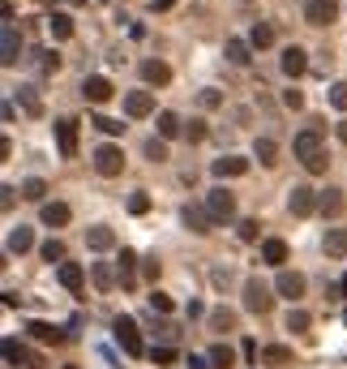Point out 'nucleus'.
Returning a JSON list of instances; mask_svg holds the SVG:
<instances>
[{
    "mask_svg": "<svg viewBox=\"0 0 347 369\" xmlns=\"http://www.w3.org/2000/svg\"><path fill=\"white\" fill-rule=\"evenodd\" d=\"M343 327H347V309H343Z\"/></svg>",
    "mask_w": 347,
    "mask_h": 369,
    "instance_id": "56",
    "label": "nucleus"
},
{
    "mask_svg": "<svg viewBox=\"0 0 347 369\" xmlns=\"http://www.w3.org/2000/svg\"><path fill=\"white\" fill-rule=\"evenodd\" d=\"M185 138H189V142H202V138H206V120H193V125L185 129Z\"/></svg>",
    "mask_w": 347,
    "mask_h": 369,
    "instance_id": "49",
    "label": "nucleus"
},
{
    "mask_svg": "<svg viewBox=\"0 0 347 369\" xmlns=\"http://www.w3.org/2000/svg\"><path fill=\"white\" fill-rule=\"evenodd\" d=\"M39 219H43V228H65L69 219H73V211L65 206V202H43V211H39Z\"/></svg>",
    "mask_w": 347,
    "mask_h": 369,
    "instance_id": "18",
    "label": "nucleus"
},
{
    "mask_svg": "<svg viewBox=\"0 0 347 369\" xmlns=\"http://www.w3.org/2000/svg\"><path fill=\"white\" fill-rule=\"evenodd\" d=\"M60 284L78 297L82 292V284H86V270H82V262H60Z\"/></svg>",
    "mask_w": 347,
    "mask_h": 369,
    "instance_id": "22",
    "label": "nucleus"
},
{
    "mask_svg": "<svg viewBox=\"0 0 347 369\" xmlns=\"http://www.w3.org/2000/svg\"><path fill=\"white\" fill-rule=\"evenodd\" d=\"M90 163H94V172H99V177H120V172H125V151H120V146H99V151L90 155Z\"/></svg>",
    "mask_w": 347,
    "mask_h": 369,
    "instance_id": "2",
    "label": "nucleus"
},
{
    "mask_svg": "<svg viewBox=\"0 0 347 369\" xmlns=\"http://www.w3.org/2000/svg\"><path fill=\"white\" fill-rule=\"evenodd\" d=\"M197 104H202V108H219V104H223V95L210 86V90H202V95H197Z\"/></svg>",
    "mask_w": 347,
    "mask_h": 369,
    "instance_id": "48",
    "label": "nucleus"
},
{
    "mask_svg": "<svg viewBox=\"0 0 347 369\" xmlns=\"http://www.w3.org/2000/svg\"><path fill=\"white\" fill-rule=\"evenodd\" d=\"M305 167H309V172H313V177H321V172H326V167H330V159H326V151H321V155H317V159H309V163H305Z\"/></svg>",
    "mask_w": 347,
    "mask_h": 369,
    "instance_id": "50",
    "label": "nucleus"
},
{
    "mask_svg": "<svg viewBox=\"0 0 347 369\" xmlns=\"http://www.w3.org/2000/svg\"><path fill=\"white\" fill-rule=\"evenodd\" d=\"M283 327H287V331H309V327H313V318H309L305 309H296V305H291L287 318H283Z\"/></svg>",
    "mask_w": 347,
    "mask_h": 369,
    "instance_id": "38",
    "label": "nucleus"
},
{
    "mask_svg": "<svg viewBox=\"0 0 347 369\" xmlns=\"http://www.w3.org/2000/svg\"><path fill=\"white\" fill-rule=\"evenodd\" d=\"M185 129H180V116L176 112H159V138L163 142H171V138H180Z\"/></svg>",
    "mask_w": 347,
    "mask_h": 369,
    "instance_id": "32",
    "label": "nucleus"
},
{
    "mask_svg": "<svg viewBox=\"0 0 347 369\" xmlns=\"http://www.w3.org/2000/svg\"><path fill=\"white\" fill-rule=\"evenodd\" d=\"M339 17V0H305V22L309 26H330Z\"/></svg>",
    "mask_w": 347,
    "mask_h": 369,
    "instance_id": "7",
    "label": "nucleus"
},
{
    "mask_svg": "<svg viewBox=\"0 0 347 369\" xmlns=\"http://www.w3.org/2000/svg\"><path fill=\"white\" fill-rule=\"evenodd\" d=\"M146 356H151L155 365H171V361H176V348H171V343H155V348L146 352Z\"/></svg>",
    "mask_w": 347,
    "mask_h": 369,
    "instance_id": "42",
    "label": "nucleus"
},
{
    "mask_svg": "<svg viewBox=\"0 0 347 369\" xmlns=\"http://www.w3.org/2000/svg\"><path fill=\"white\" fill-rule=\"evenodd\" d=\"M142 155L151 159V163H163V159H167V142H163V138H146V146H142Z\"/></svg>",
    "mask_w": 347,
    "mask_h": 369,
    "instance_id": "39",
    "label": "nucleus"
},
{
    "mask_svg": "<svg viewBox=\"0 0 347 369\" xmlns=\"http://www.w3.org/2000/svg\"><path fill=\"white\" fill-rule=\"evenodd\" d=\"M206 211H210L214 224H228V219L236 215V198H232V193L219 185V189H210V193H206Z\"/></svg>",
    "mask_w": 347,
    "mask_h": 369,
    "instance_id": "6",
    "label": "nucleus"
},
{
    "mask_svg": "<svg viewBox=\"0 0 347 369\" xmlns=\"http://www.w3.org/2000/svg\"><path fill=\"white\" fill-rule=\"evenodd\" d=\"M82 95H86V104H108L116 90H112L108 78H86V82H82Z\"/></svg>",
    "mask_w": 347,
    "mask_h": 369,
    "instance_id": "17",
    "label": "nucleus"
},
{
    "mask_svg": "<svg viewBox=\"0 0 347 369\" xmlns=\"http://www.w3.org/2000/svg\"><path fill=\"white\" fill-rule=\"evenodd\" d=\"M47 31H52L56 43H65V39L73 35V17H69V13H52V17H47Z\"/></svg>",
    "mask_w": 347,
    "mask_h": 369,
    "instance_id": "30",
    "label": "nucleus"
},
{
    "mask_svg": "<svg viewBox=\"0 0 347 369\" xmlns=\"http://www.w3.org/2000/svg\"><path fill=\"white\" fill-rule=\"evenodd\" d=\"M253 159H262V167H275V163H279L275 138H257V142H253Z\"/></svg>",
    "mask_w": 347,
    "mask_h": 369,
    "instance_id": "28",
    "label": "nucleus"
},
{
    "mask_svg": "<svg viewBox=\"0 0 347 369\" xmlns=\"http://www.w3.org/2000/svg\"><path fill=\"white\" fill-rule=\"evenodd\" d=\"M142 82H146V86H167V82H171L167 60H142Z\"/></svg>",
    "mask_w": 347,
    "mask_h": 369,
    "instance_id": "15",
    "label": "nucleus"
},
{
    "mask_svg": "<svg viewBox=\"0 0 347 369\" xmlns=\"http://www.w3.org/2000/svg\"><path fill=\"white\" fill-rule=\"evenodd\" d=\"M146 301H151V309H155V313H163V318L176 309V305H171V297H167V292H159V288H151V297H146Z\"/></svg>",
    "mask_w": 347,
    "mask_h": 369,
    "instance_id": "41",
    "label": "nucleus"
},
{
    "mask_svg": "<svg viewBox=\"0 0 347 369\" xmlns=\"http://www.w3.org/2000/svg\"><path fill=\"white\" fill-rule=\"evenodd\" d=\"M275 292H279V297L283 301H301L305 297V275H301V270H279V279H275Z\"/></svg>",
    "mask_w": 347,
    "mask_h": 369,
    "instance_id": "9",
    "label": "nucleus"
},
{
    "mask_svg": "<svg viewBox=\"0 0 347 369\" xmlns=\"http://www.w3.org/2000/svg\"><path fill=\"white\" fill-rule=\"evenodd\" d=\"M22 56V35H17V22H5V35H0V65L13 69Z\"/></svg>",
    "mask_w": 347,
    "mask_h": 369,
    "instance_id": "8",
    "label": "nucleus"
},
{
    "mask_svg": "<svg viewBox=\"0 0 347 369\" xmlns=\"http://www.w3.org/2000/svg\"><path fill=\"white\" fill-rule=\"evenodd\" d=\"M262 262H270V266H283V262H287V240H279V236L262 240Z\"/></svg>",
    "mask_w": 347,
    "mask_h": 369,
    "instance_id": "25",
    "label": "nucleus"
},
{
    "mask_svg": "<svg viewBox=\"0 0 347 369\" xmlns=\"http://www.w3.org/2000/svg\"><path fill=\"white\" fill-rule=\"evenodd\" d=\"M90 125H94L99 133H108V138H116L120 129H125V125H120V120H112V116H90Z\"/></svg>",
    "mask_w": 347,
    "mask_h": 369,
    "instance_id": "43",
    "label": "nucleus"
},
{
    "mask_svg": "<svg viewBox=\"0 0 347 369\" xmlns=\"http://www.w3.org/2000/svg\"><path fill=\"white\" fill-rule=\"evenodd\" d=\"M206 361H210V369H232V365H236V352L228 348V343H214Z\"/></svg>",
    "mask_w": 347,
    "mask_h": 369,
    "instance_id": "34",
    "label": "nucleus"
},
{
    "mask_svg": "<svg viewBox=\"0 0 347 369\" xmlns=\"http://www.w3.org/2000/svg\"><path fill=\"white\" fill-rule=\"evenodd\" d=\"M321 138H326V129H321V125H309V129H301V133H296V142H291V155L301 159V163L317 159V155H321Z\"/></svg>",
    "mask_w": 347,
    "mask_h": 369,
    "instance_id": "4",
    "label": "nucleus"
},
{
    "mask_svg": "<svg viewBox=\"0 0 347 369\" xmlns=\"http://www.w3.org/2000/svg\"><path fill=\"white\" fill-rule=\"evenodd\" d=\"M223 56H228L232 65H249V60H253V43H249V39H228Z\"/></svg>",
    "mask_w": 347,
    "mask_h": 369,
    "instance_id": "23",
    "label": "nucleus"
},
{
    "mask_svg": "<svg viewBox=\"0 0 347 369\" xmlns=\"http://www.w3.org/2000/svg\"><path fill=\"white\" fill-rule=\"evenodd\" d=\"M86 245L94 254H108V249H116V232L108 228V224H94L90 232H86Z\"/></svg>",
    "mask_w": 347,
    "mask_h": 369,
    "instance_id": "16",
    "label": "nucleus"
},
{
    "mask_svg": "<svg viewBox=\"0 0 347 369\" xmlns=\"http://www.w3.org/2000/svg\"><path fill=\"white\" fill-rule=\"evenodd\" d=\"M22 198H26V202H43L47 198V181L43 177H26V181H22Z\"/></svg>",
    "mask_w": 347,
    "mask_h": 369,
    "instance_id": "33",
    "label": "nucleus"
},
{
    "mask_svg": "<svg viewBox=\"0 0 347 369\" xmlns=\"http://www.w3.org/2000/svg\"><path fill=\"white\" fill-rule=\"evenodd\" d=\"M236 236H240V240H257V236H262V224H257V219H240V224H236Z\"/></svg>",
    "mask_w": 347,
    "mask_h": 369,
    "instance_id": "45",
    "label": "nucleus"
},
{
    "mask_svg": "<svg viewBox=\"0 0 347 369\" xmlns=\"http://www.w3.org/2000/svg\"><path fill=\"white\" fill-rule=\"evenodd\" d=\"M339 292H343V297H347V275H343V279H339Z\"/></svg>",
    "mask_w": 347,
    "mask_h": 369,
    "instance_id": "55",
    "label": "nucleus"
},
{
    "mask_svg": "<svg viewBox=\"0 0 347 369\" xmlns=\"http://www.w3.org/2000/svg\"><path fill=\"white\" fill-rule=\"evenodd\" d=\"M210 172L223 177V181H228V177H244V172H249V159H244V155H223V159L210 163Z\"/></svg>",
    "mask_w": 347,
    "mask_h": 369,
    "instance_id": "13",
    "label": "nucleus"
},
{
    "mask_svg": "<svg viewBox=\"0 0 347 369\" xmlns=\"http://www.w3.org/2000/svg\"><path fill=\"white\" fill-rule=\"evenodd\" d=\"M279 69H283L287 78L296 82V78H301V73L309 69V56H305V47H296V43H291V47H283V60H279Z\"/></svg>",
    "mask_w": 347,
    "mask_h": 369,
    "instance_id": "12",
    "label": "nucleus"
},
{
    "mask_svg": "<svg viewBox=\"0 0 347 369\" xmlns=\"http://www.w3.org/2000/svg\"><path fill=\"white\" fill-rule=\"evenodd\" d=\"M90 270H94V284L103 288V292L116 284V270H112V262H90Z\"/></svg>",
    "mask_w": 347,
    "mask_h": 369,
    "instance_id": "40",
    "label": "nucleus"
},
{
    "mask_svg": "<svg viewBox=\"0 0 347 369\" xmlns=\"http://www.w3.org/2000/svg\"><path fill=\"white\" fill-rule=\"evenodd\" d=\"M249 43H253V47H270V43H275V26H270V22H253Z\"/></svg>",
    "mask_w": 347,
    "mask_h": 369,
    "instance_id": "36",
    "label": "nucleus"
},
{
    "mask_svg": "<svg viewBox=\"0 0 347 369\" xmlns=\"http://www.w3.org/2000/svg\"><path fill=\"white\" fill-rule=\"evenodd\" d=\"M26 331H31V339H39V343H65L69 339V331H60V327H52V322H26Z\"/></svg>",
    "mask_w": 347,
    "mask_h": 369,
    "instance_id": "19",
    "label": "nucleus"
},
{
    "mask_svg": "<svg viewBox=\"0 0 347 369\" xmlns=\"http://www.w3.org/2000/svg\"><path fill=\"white\" fill-rule=\"evenodd\" d=\"M17 104L26 108V116H43V99L35 95V86H22V90H17Z\"/></svg>",
    "mask_w": 347,
    "mask_h": 369,
    "instance_id": "35",
    "label": "nucleus"
},
{
    "mask_svg": "<svg viewBox=\"0 0 347 369\" xmlns=\"http://www.w3.org/2000/svg\"><path fill=\"white\" fill-rule=\"evenodd\" d=\"M39 258H43V262H52V266H60V262H65V245H60L56 236H52V240H43V245H39Z\"/></svg>",
    "mask_w": 347,
    "mask_h": 369,
    "instance_id": "37",
    "label": "nucleus"
},
{
    "mask_svg": "<svg viewBox=\"0 0 347 369\" xmlns=\"http://www.w3.org/2000/svg\"><path fill=\"white\" fill-rule=\"evenodd\" d=\"M326 95H330V108H339V112H347V82H335V86H330Z\"/></svg>",
    "mask_w": 347,
    "mask_h": 369,
    "instance_id": "46",
    "label": "nucleus"
},
{
    "mask_svg": "<svg viewBox=\"0 0 347 369\" xmlns=\"http://www.w3.org/2000/svg\"><path fill=\"white\" fill-rule=\"evenodd\" d=\"M31 249H35V228H26V224L13 228L9 232V254H31Z\"/></svg>",
    "mask_w": 347,
    "mask_h": 369,
    "instance_id": "24",
    "label": "nucleus"
},
{
    "mask_svg": "<svg viewBox=\"0 0 347 369\" xmlns=\"http://www.w3.org/2000/svg\"><path fill=\"white\" fill-rule=\"evenodd\" d=\"M5 365H31V369H39V356L26 348V343H17L13 335L5 339Z\"/></svg>",
    "mask_w": 347,
    "mask_h": 369,
    "instance_id": "14",
    "label": "nucleus"
},
{
    "mask_svg": "<svg viewBox=\"0 0 347 369\" xmlns=\"http://www.w3.org/2000/svg\"><path fill=\"white\" fill-rule=\"evenodd\" d=\"M142 275L146 279H159V258H142Z\"/></svg>",
    "mask_w": 347,
    "mask_h": 369,
    "instance_id": "52",
    "label": "nucleus"
},
{
    "mask_svg": "<svg viewBox=\"0 0 347 369\" xmlns=\"http://www.w3.org/2000/svg\"><path fill=\"white\" fill-rule=\"evenodd\" d=\"M317 198H321V193H317L313 185H291V189H287V211H291L296 219H305V215L317 211Z\"/></svg>",
    "mask_w": 347,
    "mask_h": 369,
    "instance_id": "5",
    "label": "nucleus"
},
{
    "mask_svg": "<svg viewBox=\"0 0 347 369\" xmlns=\"http://www.w3.org/2000/svg\"><path fill=\"white\" fill-rule=\"evenodd\" d=\"M56 146H60L65 159L78 155V120H73V116H60L56 120Z\"/></svg>",
    "mask_w": 347,
    "mask_h": 369,
    "instance_id": "10",
    "label": "nucleus"
},
{
    "mask_svg": "<svg viewBox=\"0 0 347 369\" xmlns=\"http://www.w3.org/2000/svg\"><path fill=\"white\" fill-rule=\"evenodd\" d=\"M146 211H151V193H146V189L129 193V215H146Z\"/></svg>",
    "mask_w": 347,
    "mask_h": 369,
    "instance_id": "44",
    "label": "nucleus"
},
{
    "mask_svg": "<svg viewBox=\"0 0 347 369\" xmlns=\"http://www.w3.org/2000/svg\"><path fill=\"white\" fill-rule=\"evenodd\" d=\"M189 369H210V361L206 356H189Z\"/></svg>",
    "mask_w": 347,
    "mask_h": 369,
    "instance_id": "54",
    "label": "nucleus"
},
{
    "mask_svg": "<svg viewBox=\"0 0 347 369\" xmlns=\"http://www.w3.org/2000/svg\"><path fill=\"white\" fill-rule=\"evenodd\" d=\"M151 112H155V95L151 90H129L125 95V116L142 120V116H151Z\"/></svg>",
    "mask_w": 347,
    "mask_h": 369,
    "instance_id": "11",
    "label": "nucleus"
},
{
    "mask_svg": "<svg viewBox=\"0 0 347 369\" xmlns=\"http://www.w3.org/2000/svg\"><path fill=\"white\" fill-rule=\"evenodd\" d=\"M180 215H185V224H189L193 232H214V219H210V211H206V206H193V202H189Z\"/></svg>",
    "mask_w": 347,
    "mask_h": 369,
    "instance_id": "21",
    "label": "nucleus"
},
{
    "mask_svg": "<svg viewBox=\"0 0 347 369\" xmlns=\"http://www.w3.org/2000/svg\"><path fill=\"white\" fill-rule=\"evenodd\" d=\"M116 262H120V284L129 288V284H133V275H137V262H142V258H137L133 249H120V258H116Z\"/></svg>",
    "mask_w": 347,
    "mask_h": 369,
    "instance_id": "31",
    "label": "nucleus"
},
{
    "mask_svg": "<svg viewBox=\"0 0 347 369\" xmlns=\"http://www.w3.org/2000/svg\"><path fill=\"white\" fill-rule=\"evenodd\" d=\"M35 65H39L43 73H56V69H60V56H56V52H35Z\"/></svg>",
    "mask_w": 347,
    "mask_h": 369,
    "instance_id": "47",
    "label": "nucleus"
},
{
    "mask_svg": "<svg viewBox=\"0 0 347 369\" xmlns=\"http://www.w3.org/2000/svg\"><path fill=\"white\" fill-rule=\"evenodd\" d=\"M283 104H287V108H305V95L291 86V90H283Z\"/></svg>",
    "mask_w": 347,
    "mask_h": 369,
    "instance_id": "51",
    "label": "nucleus"
},
{
    "mask_svg": "<svg viewBox=\"0 0 347 369\" xmlns=\"http://www.w3.org/2000/svg\"><path fill=\"white\" fill-rule=\"evenodd\" d=\"M206 322H210V331H219V335H223V331H236V313L219 305V309H210V313H206Z\"/></svg>",
    "mask_w": 347,
    "mask_h": 369,
    "instance_id": "29",
    "label": "nucleus"
},
{
    "mask_svg": "<svg viewBox=\"0 0 347 369\" xmlns=\"http://www.w3.org/2000/svg\"><path fill=\"white\" fill-rule=\"evenodd\" d=\"M244 5H249V0H244Z\"/></svg>",
    "mask_w": 347,
    "mask_h": 369,
    "instance_id": "57",
    "label": "nucleus"
},
{
    "mask_svg": "<svg viewBox=\"0 0 347 369\" xmlns=\"http://www.w3.org/2000/svg\"><path fill=\"white\" fill-rule=\"evenodd\" d=\"M321 249H326L330 258H347V228H330L326 240H321Z\"/></svg>",
    "mask_w": 347,
    "mask_h": 369,
    "instance_id": "27",
    "label": "nucleus"
},
{
    "mask_svg": "<svg viewBox=\"0 0 347 369\" xmlns=\"http://www.w3.org/2000/svg\"><path fill=\"white\" fill-rule=\"evenodd\" d=\"M112 331H116V343L125 348V356H142L146 348H142V331H137V322L129 313H120L116 322H112Z\"/></svg>",
    "mask_w": 347,
    "mask_h": 369,
    "instance_id": "1",
    "label": "nucleus"
},
{
    "mask_svg": "<svg viewBox=\"0 0 347 369\" xmlns=\"http://www.w3.org/2000/svg\"><path fill=\"white\" fill-rule=\"evenodd\" d=\"M262 365H275V369L291 365V348H287V343H266V348H262Z\"/></svg>",
    "mask_w": 347,
    "mask_h": 369,
    "instance_id": "26",
    "label": "nucleus"
},
{
    "mask_svg": "<svg viewBox=\"0 0 347 369\" xmlns=\"http://www.w3.org/2000/svg\"><path fill=\"white\" fill-rule=\"evenodd\" d=\"M343 206H347V202H343V189H335V185H330V189H321L317 211L326 215V219H339V215H343Z\"/></svg>",
    "mask_w": 347,
    "mask_h": 369,
    "instance_id": "20",
    "label": "nucleus"
},
{
    "mask_svg": "<svg viewBox=\"0 0 347 369\" xmlns=\"http://www.w3.org/2000/svg\"><path fill=\"white\" fill-rule=\"evenodd\" d=\"M13 193H17V189H13V185H5V189H0V206H5V211H9V206H13Z\"/></svg>",
    "mask_w": 347,
    "mask_h": 369,
    "instance_id": "53",
    "label": "nucleus"
},
{
    "mask_svg": "<svg viewBox=\"0 0 347 369\" xmlns=\"http://www.w3.org/2000/svg\"><path fill=\"white\" fill-rule=\"evenodd\" d=\"M244 309H249V313H270V309H275V297H270V288L262 284V275L244 279Z\"/></svg>",
    "mask_w": 347,
    "mask_h": 369,
    "instance_id": "3",
    "label": "nucleus"
}]
</instances>
